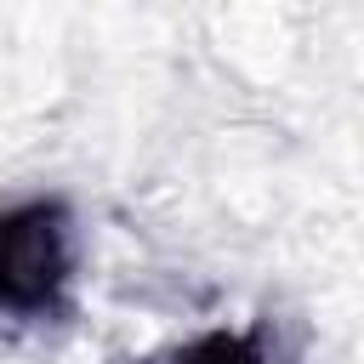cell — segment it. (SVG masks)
I'll return each instance as SVG.
<instances>
[{
	"mask_svg": "<svg viewBox=\"0 0 364 364\" xmlns=\"http://www.w3.org/2000/svg\"><path fill=\"white\" fill-rule=\"evenodd\" d=\"M68 284V216L51 199L0 210V307L40 318Z\"/></svg>",
	"mask_w": 364,
	"mask_h": 364,
	"instance_id": "1",
	"label": "cell"
},
{
	"mask_svg": "<svg viewBox=\"0 0 364 364\" xmlns=\"http://www.w3.org/2000/svg\"><path fill=\"white\" fill-rule=\"evenodd\" d=\"M165 364H262V353L245 336H199L182 353H171Z\"/></svg>",
	"mask_w": 364,
	"mask_h": 364,
	"instance_id": "2",
	"label": "cell"
}]
</instances>
